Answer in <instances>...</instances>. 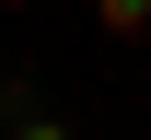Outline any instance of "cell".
<instances>
[{"mask_svg":"<svg viewBox=\"0 0 151 140\" xmlns=\"http://www.w3.org/2000/svg\"><path fill=\"white\" fill-rule=\"evenodd\" d=\"M93 12H105V35H128V47L151 35V0H93Z\"/></svg>","mask_w":151,"mask_h":140,"instance_id":"6da1fadb","label":"cell"},{"mask_svg":"<svg viewBox=\"0 0 151 140\" xmlns=\"http://www.w3.org/2000/svg\"><path fill=\"white\" fill-rule=\"evenodd\" d=\"M12 12H23V0H12Z\"/></svg>","mask_w":151,"mask_h":140,"instance_id":"7a4b0ae2","label":"cell"}]
</instances>
